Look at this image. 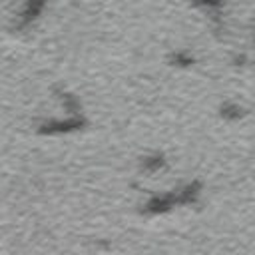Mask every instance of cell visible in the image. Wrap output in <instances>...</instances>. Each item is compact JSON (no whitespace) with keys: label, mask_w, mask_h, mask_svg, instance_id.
Masks as SVG:
<instances>
[{"label":"cell","mask_w":255,"mask_h":255,"mask_svg":"<svg viewBox=\"0 0 255 255\" xmlns=\"http://www.w3.org/2000/svg\"><path fill=\"white\" fill-rule=\"evenodd\" d=\"M205 2H207V4H217L219 0H205Z\"/></svg>","instance_id":"6da1fadb"}]
</instances>
